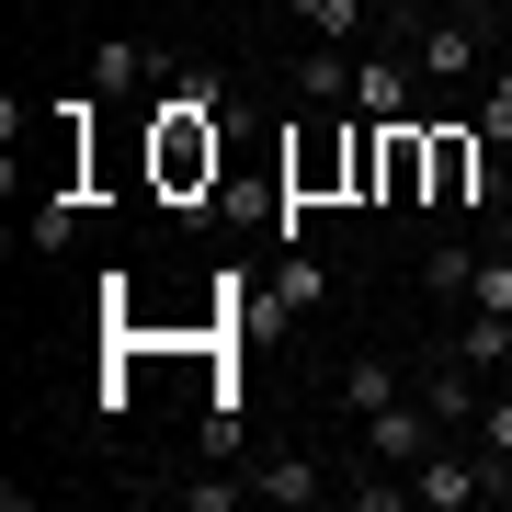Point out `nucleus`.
I'll list each match as a JSON object with an SVG mask.
<instances>
[{
    "label": "nucleus",
    "mask_w": 512,
    "mask_h": 512,
    "mask_svg": "<svg viewBox=\"0 0 512 512\" xmlns=\"http://www.w3.org/2000/svg\"><path fill=\"white\" fill-rule=\"evenodd\" d=\"M410 387H421V410H433L444 433H478V399H490V387H478V376L456 365V353H444V365H421Z\"/></svg>",
    "instance_id": "nucleus-4"
},
{
    "label": "nucleus",
    "mask_w": 512,
    "mask_h": 512,
    "mask_svg": "<svg viewBox=\"0 0 512 512\" xmlns=\"http://www.w3.org/2000/svg\"><path fill=\"white\" fill-rule=\"evenodd\" d=\"M160 69H171V57H160V46H137V35L92 46V80H103V92H137V80H160Z\"/></svg>",
    "instance_id": "nucleus-9"
},
{
    "label": "nucleus",
    "mask_w": 512,
    "mask_h": 512,
    "mask_svg": "<svg viewBox=\"0 0 512 512\" xmlns=\"http://www.w3.org/2000/svg\"><path fill=\"white\" fill-rule=\"evenodd\" d=\"M478 137H490V148H512V57L478 80Z\"/></svg>",
    "instance_id": "nucleus-11"
},
{
    "label": "nucleus",
    "mask_w": 512,
    "mask_h": 512,
    "mask_svg": "<svg viewBox=\"0 0 512 512\" xmlns=\"http://www.w3.org/2000/svg\"><path fill=\"white\" fill-rule=\"evenodd\" d=\"M251 501L308 512V501H330V467H319V456H262V467H251Z\"/></svg>",
    "instance_id": "nucleus-5"
},
{
    "label": "nucleus",
    "mask_w": 512,
    "mask_h": 512,
    "mask_svg": "<svg viewBox=\"0 0 512 512\" xmlns=\"http://www.w3.org/2000/svg\"><path fill=\"white\" fill-rule=\"evenodd\" d=\"M478 444L512 467V387H490V399H478Z\"/></svg>",
    "instance_id": "nucleus-13"
},
{
    "label": "nucleus",
    "mask_w": 512,
    "mask_h": 512,
    "mask_svg": "<svg viewBox=\"0 0 512 512\" xmlns=\"http://www.w3.org/2000/svg\"><path fill=\"white\" fill-rule=\"evenodd\" d=\"M353 103H365V126H421V69L410 57H353Z\"/></svg>",
    "instance_id": "nucleus-3"
},
{
    "label": "nucleus",
    "mask_w": 512,
    "mask_h": 512,
    "mask_svg": "<svg viewBox=\"0 0 512 512\" xmlns=\"http://www.w3.org/2000/svg\"><path fill=\"white\" fill-rule=\"evenodd\" d=\"M251 501V478H183V512H239Z\"/></svg>",
    "instance_id": "nucleus-12"
},
{
    "label": "nucleus",
    "mask_w": 512,
    "mask_h": 512,
    "mask_svg": "<svg viewBox=\"0 0 512 512\" xmlns=\"http://www.w3.org/2000/svg\"><path fill=\"white\" fill-rule=\"evenodd\" d=\"M433 444H444V421L421 410V387H399L387 410H365V467H399V478H410Z\"/></svg>",
    "instance_id": "nucleus-2"
},
{
    "label": "nucleus",
    "mask_w": 512,
    "mask_h": 512,
    "mask_svg": "<svg viewBox=\"0 0 512 512\" xmlns=\"http://www.w3.org/2000/svg\"><path fill=\"white\" fill-rule=\"evenodd\" d=\"M467 274H478V239H444V251H421V296H456V308H467Z\"/></svg>",
    "instance_id": "nucleus-10"
},
{
    "label": "nucleus",
    "mask_w": 512,
    "mask_h": 512,
    "mask_svg": "<svg viewBox=\"0 0 512 512\" xmlns=\"http://www.w3.org/2000/svg\"><path fill=\"white\" fill-rule=\"evenodd\" d=\"M274 296H285V308H296V319H308V308H319V262H308V251H296V262H285V285H274Z\"/></svg>",
    "instance_id": "nucleus-14"
},
{
    "label": "nucleus",
    "mask_w": 512,
    "mask_h": 512,
    "mask_svg": "<svg viewBox=\"0 0 512 512\" xmlns=\"http://www.w3.org/2000/svg\"><path fill=\"white\" fill-rule=\"evenodd\" d=\"M296 92H308V103H353V46H308V57H296Z\"/></svg>",
    "instance_id": "nucleus-8"
},
{
    "label": "nucleus",
    "mask_w": 512,
    "mask_h": 512,
    "mask_svg": "<svg viewBox=\"0 0 512 512\" xmlns=\"http://www.w3.org/2000/svg\"><path fill=\"white\" fill-rule=\"evenodd\" d=\"M410 69H421V92H478V80L501 69V57H490V12H467V0L421 12L410 23Z\"/></svg>",
    "instance_id": "nucleus-1"
},
{
    "label": "nucleus",
    "mask_w": 512,
    "mask_h": 512,
    "mask_svg": "<svg viewBox=\"0 0 512 512\" xmlns=\"http://www.w3.org/2000/svg\"><path fill=\"white\" fill-rule=\"evenodd\" d=\"M399 387H410V376H399V365H387V353H353V365H342V376H330V399H342L353 421H365V410H387V399H399Z\"/></svg>",
    "instance_id": "nucleus-7"
},
{
    "label": "nucleus",
    "mask_w": 512,
    "mask_h": 512,
    "mask_svg": "<svg viewBox=\"0 0 512 512\" xmlns=\"http://www.w3.org/2000/svg\"><path fill=\"white\" fill-rule=\"evenodd\" d=\"M444 353H456L467 376H512V319H501V308H467V319H456V342H444Z\"/></svg>",
    "instance_id": "nucleus-6"
}]
</instances>
